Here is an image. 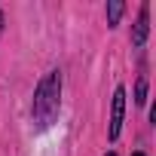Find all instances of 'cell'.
<instances>
[{
  "instance_id": "6da1fadb",
  "label": "cell",
  "mask_w": 156,
  "mask_h": 156,
  "mask_svg": "<svg viewBox=\"0 0 156 156\" xmlns=\"http://www.w3.org/2000/svg\"><path fill=\"white\" fill-rule=\"evenodd\" d=\"M58 107H61V73L49 70L34 92V122L40 129L52 126L58 116Z\"/></svg>"
},
{
  "instance_id": "7a4b0ae2",
  "label": "cell",
  "mask_w": 156,
  "mask_h": 156,
  "mask_svg": "<svg viewBox=\"0 0 156 156\" xmlns=\"http://www.w3.org/2000/svg\"><path fill=\"white\" fill-rule=\"evenodd\" d=\"M122 113H126V89H116V92H113V113H110V138H113V141L119 138Z\"/></svg>"
},
{
  "instance_id": "3957f363",
  "label": "cell",
  "mask_w": 156,
  "mask_h": 156,
  "mask_svg": "<svg viewBox=\"0 0 156 156\" xmlns=\"http://www.w3.org/2000/svg\"><path fill=\"white\" fill-rule=\"evenodd\" d=\"M147 16H150V9L144 6V9H141V16H138V25H135V34H132V43H135V46H141V43L147 40V31H150V22H147Z\"/></svg>"
},
{
  "instance_id": "277c9868",
  "label": "cell",
  "mask_w": 156,
  "mask_h": 156,
  "mask_svg": "<svg viewBox=\"0 0 156 156\" xmlns=\"http://www.w3.org/2000/svg\"><path fill=\"white\" fill-rule=\"evenodd\" d=\"M119 16H122V3H119V0H110V3H107V22L116 25Z\"/></svg>"
},
{
  "instance_id": "5b68a950",
  "label": "cell",
  "mask_w": 156,
  "mask_h": 156,
  "mask_svg": "<svg viewBox=\"0 0 156 156\" xmlns=\"http://www.w3.org/2000/svg\"><path fill=\"white\" fill-rule=\"evenodd\" d=\"M135 101L144 104L147 101V80H138V89H135Z\"/></svg>"
},
{
  "instance_id": "8992f818",
  "label": "cell",
  "mask_w": 156,
  "mask_h": 156,
  "mask_svg": "<svg viewBox=\"0 0 156 156\" xmlns=\"http://www.w3.org/2000/svg\"><path fill=\"white\" fill-rule=\"evenodd\" d=\"M0 34H3V12H0Z\"/></svg>"
},
{
  "instance_id": "52a82bcc",
  "label": "cell",
  "mask_w": 156,
  "mask_h": 156,
  "mask_svg": "<svg viewBox=\"0 0 156 156\" xmlns=\"http://www.w3.org/2000/svg\"><path fill=\"white\" fill-rule=\"evenodd\" d=\"M135 156H144V153H135Z\"/></svg>"
},
{
  "instance_id": "ba28073f",
  "label": "cell",
  "mask_w": 156,
  "mask_h": 156,
  "mask_svg": "<svg viewBox=\"0 0 156 156\" xmlns=\"http://www.w3.org/2000/svg\"><path fill=\"white\" fill-rule=\"evenodd\" d=\"M107 156H116V153H107Z\"/></svg>"
}]
</instances>
